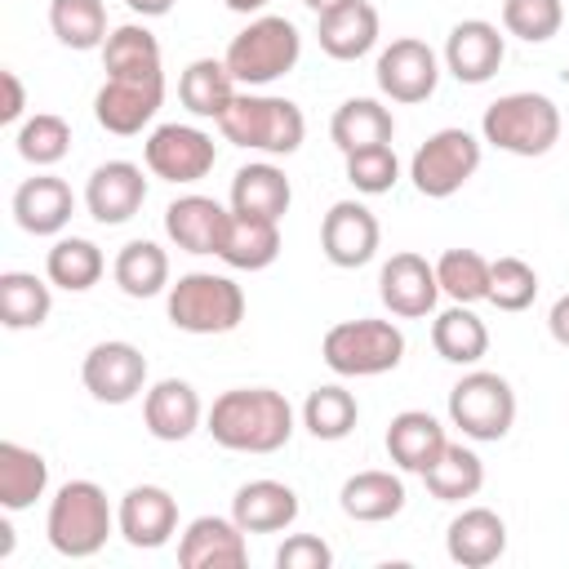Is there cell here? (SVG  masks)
Segmentation results:
<instances>
[{
  "instance_id": "obj_16",
  "label": "cell",
  "mask_w": 569,
  "mask_h": 569,
  "mask_svg": "<svg viewBox=\"0 0 569 569\" xmlns=\"http://www.w3.org/2000/svg\"><path fill=\"white\" fill-rule=\"evenodd\" d=\"M445 71L458 80V84H485L493 80V71L502 67L507 58V40L493 22L485 18H462L453 22V31L445 36Z\"/></svg>"
},
{
  "instance_id": "obj_26",
  "label": "cell",
  "mask_w": 569,
  "mask_h": 569,
  "mask_svg": "<svg viewBox=\"0 0 569 569\" xmlns=\"http://www.w3.org/2000/svg\"><path fill=\"white\" fill-rule=\"evenodd\" d=\"M231 520L244 533H280L298 520V493L280 480H244L231 498Z\"/></svg>"
},
{
  "instance_id": "obj_10",
  "label": "cell",
  "mask_w": 569,
  "mask_h": 569,
  "mask_svg": "<svg viewBox=\"0 0 569 569\" xmlns=\"http://www.w3.org/2000/svg\"><path fill=\"white\" fill-rule=\"evenodd\" d=\"M80 382L102 405H129V400H138L147 391V356L133 342H124V338L93 342L84 351Z\"/></svg>"
},
{
  "instance_id": "obj_37",
  "label": "cell",
  "mask_w": 569,
  "mask_h": 569,
  "mask_svg": "<svg viewBox=\"0 0 569 569\" xmlns=\"http://www.w3.org/2000/svg\"><path fill=\"white\" fill-rule=\"evenodd\" d=\"M422 485H427V493L431 498H440V502H462V498H476L480 493V485H485V462H480V453L476 449H467V445H445V453L422 471Z\"/></svg>"
},
{
  "instance_id": "obj_3",
  "label": "cell",
  "mask_w": 569,
  "mask_h": 569,
  "mask_svg": "<svg viewBox=\"0 0 569 569\" xmlns=\"http://www.w3.org/2000/svg\"><path fill=\"white\" fill-rule=\"evenodd\" d=\"M222 138L262 151V156H293L307 138V116L298 102L276 98V93H236V102L218 120Z\"/></svg>"
},
{
  "instance_id": "obj_42",
  "label": "cell",
  "mask_w": 569,
  "mask_h": 569,
  "mask_svg": "<svg viewBox=\"0 0 569 569\" xmlns=\"http://www.w3.org/2000/svg\"><path fill=\"white\" fill-rule=\"evenodd\" d=\"M436 280L440 293H449L453 302H485L489 298V258L476 249H445L436 258Z\"/></svg>"
},
{
  "instance_id": "obj_48",
  "label": "cell",
  "mask_w": 569,
  "mask_h": 569,
  "mask_svg": "<svg viewBox=\"0 0 569 569\" xmlns=\"http://www.w3.org/2000/svg\"><path fill=\"white\" fill-rule=\"evenodd\" d=\"M547 329H551V338H556L560 347H569V293H560V298L551 302V311H547Z\"/></svg>"
},
{
  "instance_id": "obj_1",
  "label": "cell",
  "mask_w": 569,
  "mask_h": 569,
  "mask_svg": "<svg viewBox=\"0 0 569 569\" xmlns=\"http://www.w3.org/2000/svg\"><path fill=\"white\" fill-rule=\"evenodd\" d=\"M204 431L231 453H276L293 436V405L276 387H231L204 413Z\"/></svg>"
},
{
  "instance_id": "obj_12",
  "label": "cell",
  "mask_w": 569,
  "mask_h": 569,
  "mask_svg": "<svg viewBox=\"0 0 569 569\" xmlns=\"http://www.w3.org/2000/svg\"><path fill=\"white\" fill-rule=\"evenodd\" d=\"M142 160L164 182H200L218 164V147L196 124H160L142 142Z\"/></svg>"
},
{
  "instance_id": "obj_49",
  "label": "cell",
  "mask_w": 569,
  "mask_h": 569,
  "mask_svg": "<svg viewBox=\"0 0 569 569\" xmlns=\"http://www.w3.org/2000/svg\"><path fill=\"white\" fill-rule=\"evenodd\" d=\"M138 18H164L169 9H173V0H124Z\"/></svg>"
},
{
  "instance_id": "obj_4",
  "label": "cell",
  "mask_w": 569,
  "mask_h": 569,
  "mask_svg": "<svg viewBox=\"0 0 569 569\" xmlns=\"http://www.w3.org/2000/svg\"><path fill=\"white\" fill-rule=\"evenodd\" d=\"M480 133H485L489 147L533 160V156H547L560 142V107L547 93H533V89L502 93L498 102L485 107Z\"/></svg>"
},
{
  "instance_id": "obj_45",
  "label": "cell",
  "mask_w": 569,
  "mask_h": 569,
  "mask_svg": "<svg viewBox=\"0 0 569 569\" xmlns=\"http://www.w3.org/2000/svg\"><path fill=\"white\" fill-rule=\"evenodd\" d=\"M502 27L507 36L525 44H547L565 27V4L560 0H502Z\"/></svg>"
},
{
  "instance_id": "obj_30",
  "label": "cell",
  "mask_w": 569,
  "mask_h": 569,
  "mask_svg": "<svg viewBox=\"0 0 569 569\" xmlns=\"http://www.w3.org/2000/svg\"><path fill=\"white\" fill-rule=\"evenodd\" d=\"M178 102L196 120H222V111L236 102V76L222 58H196L178 76Z\"/></svg>"
},
{
  "instance_id": "obj_52",
  "label": "cell",
  "mask_w": 569,
  "mask_h": 569,
  "mask_svg": "<svg viewBox=\"0 0 569 569\" xmlns=\"http://www.w3.org/2000/svg\"><path fill=\"white\" fill-rule=\"evenodd\" d=\"M302 4H307V9L320 18V13H329V9H338V4H347V0H302Z\"/></svg>"
},
{
  "instance_id": "obj_50",
  "label": "cell",
  "mask_w": 569,
  "mask_h": 569,
  "mask_svg": "<svg viewBox=\"0 0 569 569\" xmlns=\"http://www.w3.org/2000/svg\"><path fill=\"white\" fill-rule=\"evenodd\" d=\"M222 4H227L231 13H244V18H249V13H262L271 0H222Z\"/></svg>"
},
{
  "instance_id": "obj_27",
  "label": "cell",
  "mask_w": 569,
  "mask_h": 569,
  "mask_svg": "<svg viewBox=\"0 0 569 569\" xmlns=\"http://www.w3.org/2000/svg\"><path fill=\"white\" fill-rule=\"evenodd\" d=\"M445 445H449V436H445V427L427 409H405L387 427V453H391V462L400 471H413V476H422L445 453Z\"/></svg>"
},
{
  "instance_id": "obj_29",
  "label": "cell",
  "mask_w": 569,
  "mask_h": 569,
  "mask_svg": "<svg viewBox=\"0 0 569 569\" xmlns=\"http://www.w3.org/2000/svg\"><path fill=\"white\" fill-rule=\"evenodd\" d=\"M102 71L116 80H160V40L142 27V22H124L111 27L107 44H102Z\"/></svg>"
},
{
  "instance_id": "obj_14",
  "label": "cell",
  "mask_w": 569,
  "mask_h": 569,
  "mask_svg": "<svg viewBox=\"0 0 569 569\" xmlns=\"http://www.w3.org/2000/svg\"><path fill=\"white\" fill-rule=\"evenodd\" d=\"M382 240L378 218L360 204V200H333L325 222H320V249L338 271H356L365 262H373Z\"/></svg>"
},
{
  "instance_id": "obj_19",
  "label": "cell",
  "mask_w": 569,
  "mask_h": 569,
  "mask_svg": "<svg viewBox=\"0 0 569 569\" xmlns=\"http://www.w3.org/2000/svg\"><path fill=\"white\" fill-rule=\"evenodd\" d=\"M249 560L244 529L231 516H196L178 538L182 569H240Z\"/></svg>"
},
{
  "instance_id": "obj_22",
  "label": "cell",
  "mask_w": 569,
  "mask_h": 569,
  "mask_svg": "<svg viewBox=\"0 0 569 569\" xmlns=\"http://www.w3.org/2000/svg\"><path fill=\"white\" fill-rule=\"evenodd\" d=\"M445 551L462 569H485L507 551V525L489 507H462L445 529Z\"/></svg>"
},
{
  "instance_id": "obj_40",
  "label": "cell",
  "mask_w": 569,
  "mask_h": 569,
  "mask_svg": "<svg viewBox=\"0 0 569 569\" xmlns=\"http://www.w3.org/2000/svg\"><path fill=\"white\" fill-rule=\"evenodd\" d=\"M360 422V405L347 387L338 382H325L316 391H307L302 400V427L316 436V440H347Z\"/></svg>"
},
{
  "instance_id": "obj_13",
  "label": "cell",
  "mask_w": 569,
  "mask_h": 569,
  "mask_svg": "<svg viewBox=\"0 0 569 569\" xmlns=\"http://www.w3.org/2000/svg\"><path fill=\"white\" fill-rule=\"evenodd\" d=\"M378 298L391 316L400 320H422L436 311V298H440V280H436V262H427L422 253L413 249H400L382 262L378 271Z\"/></svg>"
},
{
  "instance_id": "obj_21",
  "label": "cell",
  "mask_w": 569,
  "mask_h": 569,
  "mask_svg": "<svg viewBox=\"0 0 569 569\" xmlns=\"http://www.w3.org/2000/svg\"><path fill=\"white\" fill-rule=\"evenodd\" d=\"M200 418H204V405H200V396H196V387L187 378H160L142 396V422L164 445L187 440L200 427Z\"/></svg>"
},
{
  "instance_id": "obj_34",
  "label": "cell",
  "mask_w": 569,
  "mask_h": 569,
  "mask_svg": "<svg viewBox=\"0 0 569 569\" xmlns=\"http://www.w3.org/2000/svg\"><path fill=\"white\" fill-rule=\"evenodd\" d=\"M431 347L449 365H480L489 351V329L467 302H453L431 320Z\"/></svg>"
},
{
  "instance_id": "obj_23",
  "label": "cell",
  "mask_w": 569,
  "mask_h": 569,
  "mask_svg": "<svg viewBox=\"0 0 569 569\" xmlns=\"http://www.w3.org/2000/svg\"><path fill=\"white\" fill-rule=\"evenodd\" d=\"M76 213V196L62 178L36 173L13 191V222L27 236H58Z\"/></svg>"
},
{
  "instance_id": "obj_47",
  "label": "cell",
  "mask_w": 569,
  "mask_h": 569,
  "mask_svg": "<svg viewBox=\"0 0 569 569\" xmlns=\"http://www.w3.org/2000/svg\"><path fill=\"white\" fill-rule=\"evenodd\" d=\"M0 89H4V102H0V124H18L22 111H27V89L18 80V71H0Z\"/></svg>"
},
{
  "instance_id": "obj_5",
  "label": "cell",
  "mask_w": 569,
  "mask_h": 569,
  "mask_svg": "<svg viewBox=\"0 0 569 569\" xmlns=\"http://www.w3.org/2000/svg\"><path fill=\"white\" fill-rule=\"evenodd\" d=\"M298 58H302V36H298V27H293L289 18H280V13H258V18H249V27L236 31L231 44H227V53H222L227 71H231L236 84H244V89H262V84L289 76V71L298 67Z\"/></svg>"
},
{
  "instance_id": "obj_11",
  "label": "cell",
  "mask_w": 569,
  "mask_h": 569,
  "mask_svg": "<svg viewBox=\"0 0 569 569\" xmlns=\"http://www.w3.org/2000/svg\"><path fill=\"white\" fill-rule=\"evenodd\" d=\"M373 76H378L382 98H391L400 107H413V102H427L436 93V84H440V58H436V49L427 40L400 36V40H391L378 53Z\"/></svg>"
},
{
  "instance_id": "obj_6",
  "label": "cell",
  "mask_w": 569,
  "mask_h": 569,
  "mask_svg": "<svg viewBox=\"0 0 569 569\" xmlns=\"http://www.w3.org/2000/svg\"><path fill=\"white\" fill-rule=\"evenodd\" d=\"M164 311L169 325L182 333H200V338L231 333L244 320V289L218 271H187L169 284Z\"/></svg>"
},
{
  "instance_id": "obj_2",
  "label": "cell",
  "mask_w": 569,
  "mask_h": 569,
  "mask_svg": "<svg viewBox=\"0 0 569 569\" xmlns=\"http://www.w3.org/2000/svg\"><path fill=\"white\" fill-rule=\"evenodd\" d=\"M44 533H49V547L58 556H67V560L98 556L107 547V538L116 533V511H111L102 485H93V480H67L49 498Z\"/></svg>"
},
{
  "instance_id": "obj_25",
  "label": "cell",
  "mask_w": 569,
  "mask_h": 569,
  "mask_svg": "<svg viewBox=\"0 0 569 569\" xmlns=\"http://www.w3.org/2000/svg\"><path fill=\"white\" fill-rule=\"evenodd\" d=\"M293 204V187L284 178L280 164L271 160H249L236 169L231 178V213H249V218H271L280 222Z\"/></svg>"
},
{
  "instance_id": "obj_8",
  "label": "cell",
  "mask_w": 569,
  "mask_h": 569,
  "mask_svg": "<svg viewBox=\"0 0 569 569\" xmlns=\"http://www.w3.org/2000/svg\"><path fill=\"white\" fill-rule=\"evenodd\" d=\"M449 422L467 440H502L516 422V391L493 369H467L449 387Z\"/></svg>"
},
{
  "instance_id": "obj_32",
  "label": "cell",
  "mask_w": 569,
  "mask_h": 569,
  "mask_svg": "<svg viewBox=\"0 0 569 569\" xmlns=\"http://www.w3.org/2000/svg\"><path fill=\"white\" fill-rule=\"evenodd\" d=\"M44 489H49V462L18 440H0V507L27 511L36 498H44Z\"/></svg>"
},
{
  "instance_id": "obj_44",
  "label": "cell",
  "mask_w": 569,
  "mask_h": 569,
  "mask_svg": "<svg viewBox=\"0 0 569 569\" xmlns=\"http://www.w3.org/2000/svg\"><path fill=\"white\" fill-rule=\"evenodd\" d=\"M538 298V271L525 258H493L489 262V298L498 311H525Z\"/></svg>"
},
{
  "instance_id": "obj_28",
  "label": "cell",
  "mask_w": 569,
  "mask_h": 569,
  "mask_svg": "<svg viewBox=\"0 0 569 569\" xmlns=\"http://www.w3.org/2000/svg\"><path fill=\"white\" fill-rule=\"evenodd\" d=\"M338 507H342V516H351L360 525H382V520L405 511V480L396 471H378V467L356 471L342 480Z\"/></svg>"
},
{
  "instance_id": "obj_31",
  "label": "cell",
  "mask_w": 569,
  "mask_h": 569,
  "mask_svg": "<svg viewBox=\"0 0 569 569\" xmlns=\"http://www.w3.org/2000/svg\"><path fill=\"white\" fill-rule=\"evenodd\" d=\"M218 258L236 271H267L280 258V222L271 218H249V213H231L227 236Z\"/></svg>"
},
{
  "instance_id": "obj_43",
  "label": "cell",
  "mask_w": 569,
  "mask_h": 569,
  "mask_svg": "<svg viewBox=\"0 0 569 569\" xmlns=\"http://www.w3.org/2000/svg\"><path fill=\"white\" fill-rule=\"evenodd\" d=\"M342 164H347V182H351L360 196H387V191L400 182V160H396V147H391V142L347 151Z\"/></svg>"
},
{
  "instance_id": "obj_17",
  "label": "cell",
  "mask_w": 569,
  "mask_h": 569,
  "mask_svg": "<svg viewBox=\"0 0 569 569\" xmlns=\"http://www.w3.org/2000/svg\"><path fill=\"white\" fill-rule=\"evenodd\" d=\"M160 102H164V76L160 80H116V76H107V84L93 98V116L107 133L133 138L156 120Z\"/></svg>"
},
{
  "instance_id": "obj_38",
  "label": "cell",
  "mask_w": 569,
  "mask_h": 569,
  "mask_svg": "<svg viewBox=\"0 0 569 569\" xmlns=\"http://www.w3.org/2000/svg\"><path fill=\"white\" fill-rule=\"evenodd\" d=\"M49 31L58 36V44L89 53L102 49L111 27H107V4L102 0H49Z\"/></svg>"
},
{
  "instance_id": "obj_39",
  "label": "cell",
  "mask_w": 569,
  "mask_h": 569,
  "mask_svg": "<svg viewBox=\"0 0 569 569\" xmlns=\"http://www.w3.org/2000/svg\"><path fill=\"white\" fill-rule=\"evenodd\" d=\"M53 284L36 271H4L0 276V320L4 329H40L53 311Z\"/></svg>"
},
{
  "instance_id": "obj_9",
  "label": "cell",
  "mask_w": 569,
  "mask_h": 569,
  "mask_svg": "<svg viewBox=\"0 0 569 569\" xmlns=\"http://www.w3.org/2000/svg\"><path fill=\"white\" fill-rule=\"evenodd\" d=\"M480 169V138L467 129H436L409 160V182L427 200H449Z\"/></svg>"
},
{
  "instance_id": "obj_7",
  "label": "cell",
  "mask_w": 569,
  "mask_h": 569,
  "mask_svg": "<svg viewBox=\"0 0 569 569\" xmlns=\"http://www.w3.org/2000/svg\"><path fill=\"white\" fill-rule=\"evenodd\" d=\"M320 356L338 378H378L405 360V333L396 320H373V316L338 320L325 333Z\"/></svg>"
},
{
  "instance_id": "obj_33",
  "label": "cell",
  "mask_w": 569,
  "mask_h": 569,
  "mask_svg": "<svg viewBox=\"0 0 569 569\" xmlns=\"http://www.w3.org/2000/svg\"><path fill=\"white\" fill-rule=\"evenodd\" d=\"M329 138L347 156V151H360V147L391 142L396 138V120L378 98H347L329 120Z\"/></svg>"
},
{
  "instance_id": "obj_36",
  "label": "cell",
  "mask_w": 569,
  "mask_h": 569,
  "mask_svg": "<svg viewBox=\"0 0 569 569\" xmlns=\"http://www.w3.org/2000/svg\"><path fill=\"white\" fill-rule=\"evenodd\" d=\"M111 276L120 284L124 298H156V293H169V253L156 244V240H129L116 262H111Z\"/></svg>"
},
{
  "instance_id": "obj_35",
  "label": "cell",
  "mask_w": 569,
  "mask_h": 569,
  "mask_svg": "<svg viewBox=\"0 0 569 569\" xmlns=\"http://www.w3.org/2000/svg\"><path fill=\"white\" fill-rule=\"evenodd\" d=\"M102 271H107V258H102V249H98L93 240H84V236H58L53 249L44 253V276H49V284H58V289H67V293L93 289V284L102 280Z\"/></svg>"
},
{
  "instance_id": "obj_41",
  "label": "cell",
  "mask_w": 569,
  "mask_h": 569,
  "mask_svg": "<svg viewBox=\"0 0 569 569\" xmlns=\"http://www.w3.org/2000/svg\"><path fill=\"white\" fill-rule=\"evenodd\" d=\"M13 147H18V156H22L27 164L49 169V164H58V160L71 151V124H67L62 116H53V111H36V116H27V120L18 124Z\"/></svg>"
},
{
  "instance_id": "obj_18",
  "label": "cell",
  "mask_w": 569,
  "mask_h": 569,
  "mask_svg": "<svg viewBox=\"0 0 569 569\" xmlns=\"http://www.w3.org/2000/svg\"><path fill=\"white\" fill-rule=\"evenodd\" d=\"M142 204H147V178H142V169L133 160H107L84 182V209L102 227L129 222Z\"/></svg>"
},
{
  "instance_id": "obj_51",
  "label": "cell",
  "mask_w": 569,
  "mask_h": 569,
  "mask_svg": "<svg viewBox=\"0 0 569 569\" xmlns=\"http://www.w3.org/2000/svg\"><path fill=\"white\" fill-rule=\"evenodd\" d=\"M13 551V529H9V520H0V560Z\"/></svg>"
},
{
  "instance_id": "obj_24",
  "label": "cell",
  "mask_w": 569,
  "mask_h": 569,
  "mask_svg": "<svg viewBox=\"0 0 569 569\" xmlns=\"http://www.w3.org/2000/svg\"><path fill=\"white\" fill-rule=\"evenodd\" d=\"M316 40L333 62H356L378 44V9L369 0H347L316 18Z\"/></svg>"
},
{
  "instance_id": "obj_20",
  "label": "cell",
  "mask_w": 569,
  "mask_h": 569,
  "mask_svg": "<svg viewBox=\"0 0 569 569\" xmlns=\"http://www.w3.org/2000/svg\"><path fill=\"white\" fill-rule=\"evenodd\" d=\"M231 209H222L213 196H178L164 209V236L182 249V253H218L222 236H227Z\"/></svg>"
},
{
  "instance_id": "obj_46",
  "label": "cell",
  "mask_w": 569,
  "mask_h": 569,
  "mask_svg": "<svg viewBox=\"0 0 569 569\" xmlns=\"http://www.w3.org/2000/svg\"><path fill=\"white\" fill-rule=\"evenodd\" d=\"M329 565H333V551L316 533H293L276 547V569H329Z\"/></svg>"
},
{
  "instance_id": "obj_15",
  "label": "cell",
  "mask_w": 569,
  "mask_h": 569,
  "mask_svg": "<svg viewBox=\"0 0 569 569\" xmlns=\"http://www.w3.org/2000/svg\"><path fill=\"white\" fill-rule=\"evenodd\" d=\"M116 533L138 551L164 547L178 533V498L160 485H133L116 507Z\"/></svg>"
}]
</instances>
